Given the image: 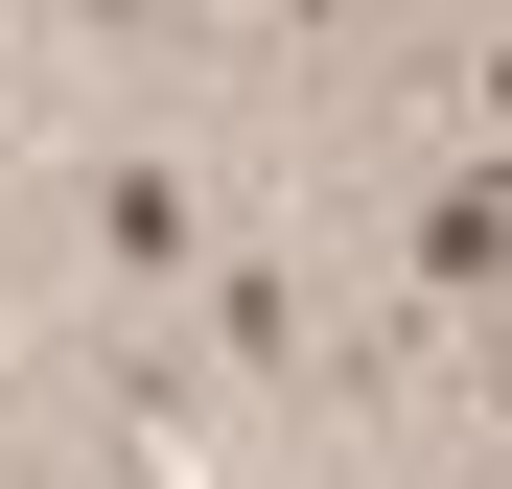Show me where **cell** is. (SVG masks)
I'll use <instances>...</instances> for the list:
<instances>
[{"label":"cell","instance_id":"6da1fadb","mask_svg":"<svg viewBox=\"0 0 512 489\" xmlns=\"http://www.w3.org/2000/svg\"><path fill=\"white\" fill-rule=\"evenodd\" d=\"M0 163H24V210H47V303H210L233 210H256L233 117H187L163 70H140V94H94V117H24Z\"/></svg>","mask_w":512,"mask_h":489},{"label":"cell","instance_id":"7a4b0ae2","mask_svg":"<svg viewBox=\"0 0 512 489\" xmlns=\"http://www.w3.org/2000/svg\"><path fill=\"white\" fill-rule=\"evenodd\" d=\"M24 24H47V47H70V70H117V47H140V70H163V47H187V0H24Z\"/></svg>","mask_w":512,"mask_h":489}]
</instances>
